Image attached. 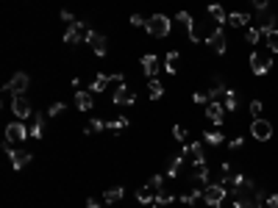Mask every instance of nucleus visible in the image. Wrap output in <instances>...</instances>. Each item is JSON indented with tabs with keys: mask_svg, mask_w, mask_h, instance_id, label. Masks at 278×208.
Wrapping results in <instances>:
<instances>
[{
	"mask_svg": "<svg viewBox=\"0 0 278 208\" xmlns=\"http://www.w3.org/2000/svg\"><path fill=\"white\" fill-rule=\"evenodd\" d=\"M145 31L153 39H164V36H170V31H173V23H170V17H164V14H153V17H148Z\"/></svg>",
	"mask_w": 278,
	"mask_h": 208,
	"instance_id": "obj_1",
	"label": "nucleus"
},
{
	"mask_svg": "<svg viewBox=\"0 0 278 208\" xmlns=\"http://www.w3.org/2000/svg\"><path fill=\"white\" fill-rule=\"evenodd\" d=\"M225 197H228L225 183H206V189H203V202H206V205L220 208L225 202Z\"/></svg>",
	"mask_w": 278,
	"mask_h": 208,
	"instance_id": "obj_2",
	"label": "nucleus"
},
{
	"mask_svg": "<svg viewBox=\"0 0 278 208\" xmlns=\"http://www.w3.org/2000/svg\"><path fill=\"white\" fill-rule=\"evenodd\" d=\"M3 150H6V155L12 158V166H14V172H20V169H25V166L31 164V150L28 147H17L12 150V144H3Z\"/></svg>",
	"mask_w": 278,
	"mask_h": 208,
	"instance_id": "obj_3",
	"label": "nucleus"
},
{
	"mask_svg": "<svg viewBox=\"0 0 278 208\" xmlns=\"http://www.w3.org/2000/svg\"><path fill=\"white\" fill-rule=\"evenodd\" d=\"M275 23H278V14L272 12V9L256 14V28L261 31V39H267V34H270V31H275Z\"/></svg>",
	"mask_w": 278,
	"mask_h": 208,
	"instance_id": "obj_4",
	"label": "nucleus"
},
{
	"mask_svg": "<svg viewBox=\"0 0 278 208\" xmlns=\"http://www.w3.org/2000/svg\"><path fill=\"white\" fill-rule=\"evenodd\" d=\"M89 25L86 23H73L70 28H67V34H64V42L67 45H78V42H86V36H89Z\"/></svg>",
	"mask_w": 278,
	"mask_h": 208,
	"instance_id": "obj_5",
	"label": "nucleus"
},
{
	"mask_svg": "<svg viewBox=\"0 0 278 208\" xmlns=\"http://www.w3.org/2000/svg\"><path fill=\"white\" fill-rule=\"evenodd\" d=\"M28 136H31V133H28V128L23 125V119L6 125V142H9V144H20V142H25Z\"/></svg>",
	"mask_w": 278,
	"mask_h": 208,
	"instance_id": "obj_6",
	"label": "nucleus"
},
{
	"mask_svg": "<svg viewBox=\"0 0 278 208\" xmlns=\"http://www.w3.org/2000/svg\"><path fill=\"white\" fill-rule=\"evenodd\" d=\"M122 81H125V75H122V72H114V75H103V72H100V75H95L89 92H92V95H97V92H103L109 83H122Z\"/></svg>",
	"mask_w": 278,
	"mask_h": 208,
	"instance_id": "obj_7",
	"label": "nucleus"
},
{
	"mask_svg": "<svg viewBox=\"0 0 278 208\" xmlns=\"http://www.w3.org/2000/svg\"><path fill=\"white\" fill-rule=\"evenodd\" d=\"M12 111H14V117H17V119H28V117H34L31 100H28L25 95H14V100H12Z\"/></svg>",
	"mask_w": 278,
	"mask_h": 208,
	"instance_id": "obj_8",
	"label": "nucleus"
},
{
	"mask_svg": "<svg viewBox=\"0 0 278 208\" xmlns=\"http://www.w3.org/2000/svg\"><path fill=\"white\" fill-rule=\"evenodd\" d=\"M250 136L259 139V142H267V139H272V125L267 122L264 117L253 119V125H250Z\"/></svg>",
	"mask_w": 278,
	"mask_h": 208,
	"instance_id": "obj_9",
	"label": "nucleus"
},
{
	"mask_svg": "<svg viewBox=\"0 0 278 208\" xmlns=\"http://www.w3.org/2000/svg\"><path fill=\"white\" fill-rule=\"evenodd\" d=\"M270 67H272L270 56L250 53V72H253V75H267V72H270Z\"/></svg>",
	"mask_w": 278,
	"mask_h": 208,
	"instance_id": "obj_10",
	"label": "nucleus"
},
{
	"mask_svg": "<svg viewBox=\"0 0 278 208\" xmlns=\"http://www.w3.org/2000/svg\"><path fill=\"white\" fill-rule=\"evenodd\" d=\"M111 100H114V106H133L136 95H133V89H128V83H120L114 89V95H111Z\"/></svg>",
	"mask_w": 278,
	"mask_h": 208,
	"instance_id": "obj_11",
	"label": "nucleus"
},
{
	"mask_svg": "<svg viewBox=\"0 0 278 208\" xmlns=\"http://www.w3.org/2000/svg\"><path fill=\"white\" fill-rule=\"evenodd\" d=\"M206 42H209V48H212L217 56H223L225 50H228V39H225V31L220 28V25H217V28H214V34L209 36V39H206Z\"/></svg>",
	"mask_w": 278,
	"mask_h": 208,
	"instance_id": "obj_12",
	"label": "nucleus"
},
{
	"mask_svg": "<svg viewBox=\"0 0 278 208\" xmlns=\"http://www.w3.org/2000/svg\"><path fill=\"white\" fill-rule=\"evenodd\" d=\"M28 83H31V78L25 75V72H14V75H12V81L6 83V89L12 92V95H25V89H28Z\"/></svg>",
	"mask_w": 278,
	"mask_h": 208,
	"instance_id": "obj_13",
	"label": "nucleus"
},
{
	"mask_svg": "<svg viewBox=\"0 0 278 208\" xmlns=\"http://www.w3.org/2000/svg\"><path fill=\"white\" fill-rule=\"evenodd\" d=\"M206 117H209V122H214L220 128L225 119V106L220 100H212V103H206Z\"/></svg>",
	"mask_w": 278,
	"mask_h": 208,
	"instance_id": "obj_14",
	"label": "nucleus"
},
{
	"mask_svg": "<svg viewBox=\"0 0 278 208\" xmlns=\"http://www.w3.org/2000/svg\"><path fill=\"white\" fill-rule=\"evenodd\" d=\"M86 42H89V48L95 50L97 56H106V53H109V39H106L103 34H97V31H89Z\"/></svg>",
	"mask_w": 278,
	"mask_h": 208,
	"instance_id": "obj_15",
	"label": "nucleus"
},
{
	"mask_svg": "<svg viewBox=\"0 0 278 208\" xmlns=\"http://www.w3.org/2000/svg\"><path fill=\"white\" fill-rule=\"evenodd\" d=\"M75 106H78L81 111H92V108H95V97H92V92L75 89Z\"/></svg>",
	"mask_w": 278,
	"mask_h": 208,
	"instance_id": "obj_16",
	"label": "nucleus"
},
{
	"mask_svg": "<svg viewBox=\"0 0 278 208\" xmlns=\"http://www.w3.org/2000/svg\"><path fill=\"white\" fill-rule=\"evenodd\" d=\"M142 72H145L148 78H156V72H159V59L153 53H145L142 56Z\"/></svg>",
	"mask_w": 278,
	"mask_h": 208,
	"instance_id": "obj_17",
	"label": "nucleus"
},
{
	"mask_svg": "<svg viewBox=\"0 0 278 208\" xmlns=\"http://www.w3.org/2000/svg\"><path fill=\"white\" fill-rule=\"evenodd\" d=\"M228 25H231V28H248V25H250V14L248 12H231L228 14Z\"/></svg>",
	"mask_w": 278,
	"mask_h": 208,
	"instance_id": "obj_18",
	"label": "nucleus"
},
{
	"mask_svg": "<svg viewBox=\"0 0 278 208\" xmlns=\"http://www.w3.org/2000/svg\"><path fill=\"white\" fill-rule=\"evenodd\" d=\"M192 180L195 183H209V164L206 161H198L192 166Z\"/></svg>",
	"mask_w": 278,
	"mask_h": 208,
	"instance_id": "obj_19",
	"label": "nucleus"
},
{
	"mask_svg": "<svg viewBox=\"0 0 278 208\" xmlns=\"http://www.w3.org/2000/svg\"><path fill=\"white\" fill-rule=\"evenodd\" d=\"M209 20L223 25V23H228V14H225V9L220 6V3H212V6H209Z\"/></svg>",
	"mask_w": 278,
	"mask_h": 208,
	"instance_id": "obj_20",
	"label": "nucleus"
},
{
	"mask_svg": "<svg viewBox=\"0 0 278 208\" xmlns=\"http://www.w3.org/2000/svg\"><path fill=\"white\" fill-rule=\"evenodd\" d=\"M220 103L225 106V111H236V108H239V95H236L234 89H228V92L223 95V100H220Z\"/></svg>",
	"mask_w": 278,
	"mask_h": 208,
	"instance_id": "obj_21",
	"label": "nucleus"
},
{
	"mask_svg": "<svg viewBox=\"0 0 278 208\" xmlns=\"http://www.w3.org/2000/svg\"><path fill=\"white\" fill-rule=\"evenodd\" d=\"M178 59H181V53H178V50H170L167 59H164V70H167L170 75H176V72H178Z\"/></svg>",
	"mask_w": 278,
	"mask_h": 208,
	"instance_id": "obj_22",
	"label": "nucleus"
},
{
	"mask_svg": "<svg viewBox=\"0 0 278 208\" xmlns=\"http://www.w3.org/2000/svg\"><path fill=\"white\" fill-rule=\"evenodd\" d=\"M28 133L34 139H42V133H45V117L42 114H34V125L28 128Z\"/></svg>",
	"mask_w": 278,
	"mask_h": 208,
	"instance_id": "obj_23",
	"label": "nucleus"
},
{
	"mask_svg": "<svg viewBox=\"0 0 278 208\" xmlns=\"http://www.w3.org/2000/svg\"><path fill=\"white\" fill-rule=\"evenodd\" d=\"M178 23L187 28V34H189V39L195 42V20H192V14L189 12H178Z\"/></svg>",
	"mask_w": 278,
	"mask_h": 208,
	"instance_id": "obj_24",
	"label": "nucleus"
},
{
	"mask_svg": "<svg viewBox=\"0 0 278 208\" xmlns=\"http://www.w3.org/2000/svg\"><path fill=\"white\" fill-rule=\"evenodd\" d=\"M136 200H139V202H145V205H148V202H153V200H156V189H153L151 183H148V186H139Z\"/></svg>",
	"mask_w": 278,
	"mask_h": 208,
	"instance_id": "obj_25",
	"label": "nucleus"
},
{
	"mask_svg": "<svg viewBox=\"0 0 278 208\" xmlns=\"http://www.w3.org/2000/svg\"><path fill=\"white\" fill-rule=\"evenodd\" d=\"M148 92H151V100H159V97L164 95L162 81H159V78H151V81H148Z\"/></svg>",
	"mask_w": 278,
	"mask_h": 208,
	"instance_id": "obj_26",
	"label": "nucleus"
},
{
	"mask_svg": "<svg viewBox=\"0 0 278 208\" xmlns=\"http://www.w3.org/2000/svg\"><path fill=\"white\" fill-rule=\"evenodd\" d=\"M97 131H106V122L95 117V119H89V125L84 128V136H89V133H97Z\"/></svg>",
	"mask_w": 278,
	"mask_h": 208,
	"instance_id": "obj_27",
	"label": "nucleus"
},
{
	"mask_svg": "<svg viewBox=\"0 0 278 208\" xmlns=\"http://www.w3.org/2000/svg\"><path fill=\"white\" fill-rule=\"evenodd\" d=\"M103 200L106 202H117V200H122V186H111L106 194H103Z\"/></svg>",
	"mask_w": 278,
	"mask_h": 208,
	"instance_id": "obj_28",
	"label": "nucleus"
},
{
	"mask_svg": "<svg viewBox=\"0 0 278 208\" xmlns=\"http://www.w3.org/2000/svg\"><path fill=\"white\" fill-rule=\"evenodd\" d=\"M181 164H184V155H176V158L170 161V166H167V178H176L178 169H181Z\"/></svg>",
	"mask_w": 278,
	"mask_h": 208,
	"instance_id": "obj_29",
	"label": "nucleus"
},
{
	"mask_svg": "<svg viewBox=\"0 0 278 208\" xmlns=\"http://www.w3.org/2000/svg\"><path fill=\"white\" fill-rule=\"evenodd\" d=\"M250 117H253V119H261V114H264V103H261V100H250Z\"/></svg>",
	"mask_w": 278,
	"mask_h": 208,
	"instance_id": "obj_30",
	"label": "nucleus"
},
{
	"mask_svg": "<svg viewBox=\"0 0 278 208\" xmlns=\"http://www.w3.org/2000/svg\"><path fill=\"white\" fill-rule=\"evenodd\" d=\"M203 142L206 144H223V133H220V131H206Z\"/></svg>",
	"mask_w": 278,
	"mask_h": 208,
	"instance_id": "obj_31",
	"label": "nucleus"
},
{
	"mask_svg": "<svg viewBox=\"0 0 278 208\" xmlns=\"http://www.w3.org/2000/svg\"><path fill=\"white\" fill-rule=\"evenodd\" d=\"M259 39H261V31L256 28V25H250V28H248V34H245V42H248V45H256Z\"/></svg>",
	"mask_w": 278,
	"mask_h": 208,
	"instance_id": "obj_32",
	"label": "nucleus"
},
{
	"mask_svg": "<svg viewBox=\"0 0 278 208\" xmlns=\"http://www.w3.org/2000/svg\"><path fill=\"white\" fill-rule=\"evenodd\" d=\"M267 48H270V53H278V28L267 34Z\"/></svg>",
	"mask_w": 278,
	"mask_h": 208,
	"instance_id": "obj_33",
	"label": "nucleus"
},
{
	"mask_svg": "<svg viewBox=\"0 0 278 208\" xmlns=\"http://www.w3.org/2000/svg\"><path fill=\"white\" fill-rule=\"evenodd\" d=\"M106 128H109V131H122V128H128V119L120 117V119H114V122H106Z\"/></svg>",
	"mask_w": 278,
	"mask_h": 208,
	"instance_id": "obj_34",
	"label": "nucleus"
},
{
	"mask_svg": "<svg viewBox=\"0 0 278 208\" xmlns=\"http://www.w3.org/2000/svg\"><path fill=\"white\" fill-rule=\"evenodd\" d=\"M198 197H203V191L195 189L192 194H181V202H187V205H195V200H198Z\"/></svg>",
	"mask_w": 278,
	"mask_h": 208,
	"instance_id": "obj_35",
	"label": "nucleus"
},
{
	"mask_svg": "<svg viewBox=\"0 0 278 208\" xmlns=\"http://www.w3.org/2000/svg\"><path fill=\"white\" fill-rule=\"evenodd\" d=\"M261 208H278V191L275 194H267L264 202H261Z\"/></svg>",
	"mask_w": 278,
	"mask_h": 208,
	"instance_id": "obj_36",
	"label": "nucleus"
},
{
	"mask_svg": "<svg viewBox=\"0 0 278 208\" xmlns=\"http://www.w3.org/2000/svg\"><path fill=\"white\" fill-rule=\"evenodd\" d=\"M173 136H176L178 142H187V128H181V125H176V128H173Z\"/></svg>",
	"mask_w": 278,
	"mask_h": 208,
	"instance_id": "obj_37",
	"label": "nucleus"
},
{
	"mask_svg": "<svg viewBox=\"0 0 278 208\" xmlns=\"http://www.w3.org/2000/svg\"><path fill=\"white\" fill-rule=\"evenodd\" d=\"M131 25H133V28H145V25H148V20L142 17V14H133V17H131Z\"/></svg>",
	"mask_w": 278,
	"mask_h": 208,
	"instance_id": "obj_38",
	"label": "nucleus"
},
{
	"mask_svg": "<svg viewBox=\"0 0 278 208\" xmlns=\"http://www.w3.org/2000/svg\"><path fill=\"white\" fill-rule=\"evenodd\" d=\"M50 117H59V114H64V103H53V106L48 108Z\"/></svg>",
	"mask_w": 278,
	"mask_h": 208,
	"instance_id": "obj_39",
	"label": "nucleus"
},
{
	"mask_svg": "<svg viewBox=\"0 0 278 208\" xmlns=\"http://www.w3.org/2000/svg\"><path fill=\"white\" fill-rule=\"evenodd\" d=\"M228 147H231V150H242V147H245V139H242V136H234V139L228 142Z\"/></svg>",
	"mask_w": 278,
	"mask_h": 208,
	"instance_id": "obj_40",
	"label": "nucleus"
},
{
	"mask_svg": "<svg viewBox=\"0 0 278 208\" xmlns=\"http://www.w3.org/2000/svg\"><path fill=\"white\" fill-rule=\"evenodd\" d=\"M151 186H153L156 191H162V189H164V178H162V175H153V178H151Z\"/></svg>",
	"mask_w": 278,
	"mask_h": 208,
	"instance_id": "obj_41",
	"label": "nucleus"
},
{
	"mask_svg": "<svg viewBox=\"0 0 278 208\" xmlns=\"http://www.w3.org/2000/svg\"><path fill=\"white\" fill-rule=\"evenodd\" d=\"M253 9L256 12H267V9H270V0H253Z\"/></svg>",
	"mask_w": 278,
	"mask_h": 208,
	"instance_id": "obj_42",
	"label": "nucleus"
},
{
	"mask_svg": "<svg viewBox=\"0 0 278 208\" xmlns=\"http://www.w3.org/2000/svg\"><path fill=\"white\" fill-rule=\"evenodd\" d=\"M192 100H195V103H203V106H206V103H209V95H206V92H195Z\"/></svg>",
	"mask_w": 278,
	"mask_h": 208,
	"instance_id": "obj_43",
	"label": "nucleus"
},
{
	"mask_svg": "<svg viewBox=\"0 0 278 208\" xmlns=\"http://www.w3.org/2000/svg\"><path fill=\"white\" fill-rule=\"evenodd\" d=\"M59 17H61V23H67V25H73V23H75V17H73V14H70V12H67V9L59 14Z\"/></svg>",
	"mask_w": 278,
	"mask_h": 208,
	"instance_id": "obj_44",
	"label": "nucleus"
},
{
	"mask_svg": "<svg viewBox=\"0 0 278 208\" xmlns=\"http://www.w3.org/2000/svg\"><path fill=\"white\" fill-rule=\"evenodd\" d=\"M86 208H103V205H100V200H95V197H89V200H86Z\"/></svg>",
	"mask_w": 278,
	"mask_h": 208,
	"instance_id": "obj_45",
	"label": "nucleus"
},
{
	"mask_svg": "<svg viewBox=\"0 0 278 208\" xmlns=\"http://www.w3.org/2000/svg\"><path fill=\"white\" fill-rule=\"evenodd\" d=\"M153 208H170V202H153Z\"/></svg>",
	"mask_w": 278,
	"mask_h": 208,
	"instance_id": "obj_46",
	"label": "nucleus"
},
{
	"mask_svg": "<svg viewBox=\"0 0 278 208\" xmlns=\"http://www.w3.org/2000/svg\"><path fill=\"white\" fill-rule=\"evenodd\" d=\"M214 3H220V0H214Z\"/></svg>",
	"mask_w": 278,
	"mask_h": 208,
	"instance_id": "obj_47",
	"label": "nucleus"
}]
</instances>
